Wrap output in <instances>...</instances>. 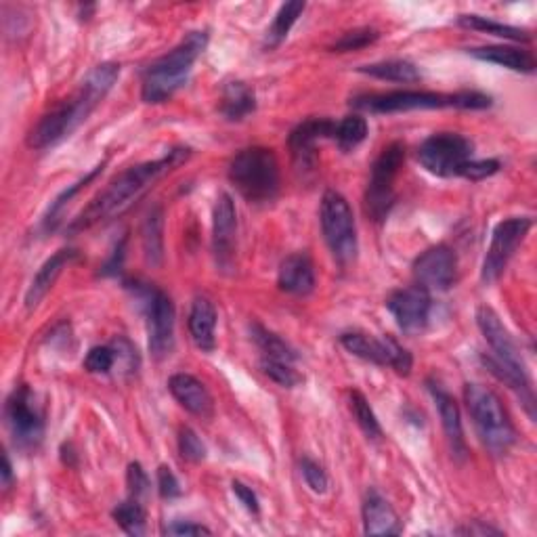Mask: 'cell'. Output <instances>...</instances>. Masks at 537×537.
I'll return each mask as SVG.
<instances>
[{
  "mask_svg": "<svg viewBox=\"0 0 537 537\" xmlns=\"http://www.w3.org/2000/svg\"><path fill=\"white\" fill-rule=\"evenodd\" d=\"M11 483H13V466H11L9 456L5 454V456H3V487L9 489Z\"/></svg>",
  "mask_w": 537,
  "mask_h": 537,
  "instance_id": "obj_48",
  "label": "cell"
},
{
  "mask_svg": "<svg viewBox=\"0 0 537 537\" xmlns=\"http://www.w3.org/2000/svg\"><path fill=\"white\" fill-rule=\"evenodd\" d=\"M164 533L166 535H210L212 531L204 525H198V523H183V521H177L173 525L164 527Z\"/></svg>",
  "mask_w": 537,
  "mask_h": 537,
  "instance_id": "obj_45",
  "label": "cell"
},
{
  "mask_svg": "<svg viewBox=\"0 0 537 537\" xmlns=\"http://www.w3.org/2000/svg\"><path fill=\"white\" fill-rule=\"evenodd\" d=\"M126 485H128V493H131V498L141 502L147 496L149 477H147V472L143 470V466L139 462H133L131 466H128Z\"/></svg>",
  "mask_w": 537,
  "mask_h": 537,
  "instance_id": "obj_41",
  "label": "cell"
},
{
  "mask_svg": "<svg viewBox=\"0 0 537 537\" xmlns=\"http://www.w3.org/2000/svg\"><path fill=\"white\" fill-rule=\"evenodd\" d=\"M235 240H238V212L233 198L223 191L212 212V250L223 271L233 269Z\"/></svg>",
  "mask_w": 537,
  "mask_h": 537,
  "instance_id": "obj_17",
  "label": "cell"
},
{
  "mask_svg": "<svg viewBox=\"0 0 537 537\" xmlns=\"http://www.w3.org/2000/svg\"><path fill=\"white\" fill-rule=\"evenodd\" d=\"M378 30L374 28H357L353 32H347L342 34L336 42H334V51L338 53H349V51H359V49H365L374 45V42L378 40Z\"/></svg>",
  "mask_w": 537,
  "mask_h": 537,
  "instance_id": "obj_37",
  "label": "cell"
},
{
  "mask_svg": "<svg viewBox=\"0 0 537 537\" xmlns=\"http://www.w3.org/2000/svg\"><path fill=\"white\" fill-rule=\"evenodd\" d=\"M76 259H78V250L63 248V250L55 252L51 259L38 269V273L34 275L32 284H30V288L26 292V309L28 311H34L40 305V300L45 298L51 292V288L55 286L61 271Z\"/></svg>",
  "mask_w": 537,
  "mask_h": 537,
  "instance_id": "obj_22",
  "label": "cell"
},
{
  "mask_svg": "<svg viewBox=\"0 0 537 537\" xmlns=\"http://www.w3.org/2000/svg\"><path fill=\"white\" fill-rule=\"evenodd\" d=\"M256 112V95L248 87L246 82H229L223 89V99H221V114L229 122H242L250 114Z\"/></svg>",
  "mask_w": 537,
  "mask_h": 537,
  "instance_id": "obj_26",
  "label": "cell"
},
{
  "mask_svg": "<svg viewBox=\"0 0 537 537\" xmlns=\"http://www.w3.org/2000/svg\"><path fill=\"white\" fill-rule=\"evenodd\" d=\"M143 252L149 265L160 267L164 261V210L154 206L143 223Z\"/></svg>",
  "mask_w": 537,
  "mask_h": 537,
  "instance_id": "obj_27",
  "label": "cell"
},
{
  "mask_svg": "<svg viewBox=\"0 0 537 537\" xmlns=\"http://www.w3.org/2000/svg\"><path fill=\"white\" fill-rule=\"evenodd\" d=\"M458 26L468 28V30H477V32H485L491 36H498L504 40H514V42H529L531 34L525 28H517V26H508L502 24V21L489 19L483 15H460L458 17Z\"/></svg>",
  "mask_w": 537,
  "mask_h": 537,
  "instance_id": "obj_29",
  "label": "cell"
},
{
  "mask_svg": "<svg viewBox=\"0 0 537 537\" xmlns=\"http://www.w3.org/2000/svg\"><path fill=\"white\" fill-rule=\"evenodd\" d=\"M458 275V256L445 244L428 248L414 261V277L418 286L428 292H445L456 282Z\"/></svg>",
  "mask_w": 537,
  "mask_h": 537,
  "instance_id": "obj_16",
  "label": "cell"
},
{
  "mask_svg": "<svg viewBox=\"0 0 537 537\" xmlns=\"http://www.w3.org/2000/svg\"><path fill=\"white\" fill-rule=\"evenodd\" d=\"M340 342L351 355L363 361H370L376 365H389V368H393L401 376H407L412 372L414 359L410 351L403 349L393 336L374 338L361 332H347L340 336Z\"/></svg>",
  "mask_w": 537,
  "mask_h": 537,
  "instance_id": "obj_14",
  "label": "cell"
},
{
  "mask_svg": "<svg viewBox=\"0 0 537 537\" xmlns=\"http://www.w3.org/2000/svg\"><path fill=\"white\" fill-rule=\"evenodd\" d=\"M252 340L256 342V347L261 349L263 359H273V361H286V363H296V351L288 345L286 340L279 338L277 334L269 332L261 324L250 326Z\"/></svg>",
  "mask_w": 537,
  "mask_h": 537,
  "instance_id": "obj_30",
  "label": "cell"
},
{
  "mask_svg": "<svg viewBox=\"0 0 537 537\" xmlns=\"http://www.w3.org/2000/svg\"><path fill=\"white\" fill-rule=\"evenodd\" d=\"M405 162V145L395 141L382 149L372 164V175L365 191V212L376 223H382L395 204V179Z\"/></svg>",
  "mask_w": 537,
  "mask_h": 537,
  "instance_id": "obj_9",
  "label": "cell"
},
{
  "mask_svg": "<svg viewBox=\"0 0 537 537\" xmlns=\"http://www.w3.org/2000/svg\"><path fill=\"white\" fill-rule=\"evenodd\" d=\"M229 181L250 204H269L279 193V162L269 147H248L229 162Z\"/></svg>",
  "mask_w": 537,
  "mask_h": 537,
  "instance_id": "obj_7",
  "label": "cell"
},
{
  "mask_svg": "<svg viewBox=\"0 0 537 537\" xmlns=\"http://www.w3.org/2000/svg\"><path fill=\"white\" fill-rule=\"evenodd\" d=\"M426 384H428V391H431V395L437 403V410L441 416V424H443L445 437L449 441V447H451V451H454V456L458 460H464L466 458V441H464V431H462L460 407H458L456 399L451 397L439 382L428 380Z\"/></svg>",
  "mask_w": 537,
  "mask_h": 537,
  "instance_id": "obj_19",
  "label": "cell"
},
{
  "mask_svg": "<svg viewBox=\"0 0 537 537\" xmlns=\"http://www.w3.org/2000/svg\"><path fill=\"white\" fill-rule=\"evenodd\" d=\"M277 286L294 296H307L315 290V269L307 254L296 252L286 256L279 265L277 273Z\"/></svg>",
  "mask_w": 537,
  "mask_h": 537,
  "instance_id": "obj_21",
  "label": "cell"
},
{
  "mask_svg": "<svg viewBox=\"0 0 537 537\" xmlns=\"http://www.w3.org/2000/svg\"><path fill=\"white\" fill-rule=\"evenodd\" d=\"M363 531L365 535H399L401 521L395 508L378 491H368L363 502Z\"/></svg>",
  "mask_w": 537,
  "mask_h": 537,
  "instance_id": "obj_23",
  "label": "cell"
},
{
  "mask_svg": "<svg viewBox=\"0 0 537 537\" xmlns=\"http://www.w3.org/2000/svg\"><path fill=\"white\" fill-rule=\"evenodd\" d=\"M112 517L124 529V533L133 535V537L145 535L147 514H145V508H143V504L139 500L131 498V500L118 504L114 508V512H112Z\"/></svg>",
  "mask_w": 537,
  "mask_h": 537,
  "instance_id": "obj_34",
  "label": "cell"
},
{
  "mask_svg": "<svg viewBox=\"0 0 537 537\" xmlns=\"http://www.w3.org/2000/svg\"><path fill=\"white\" fill-rule=\"evenodd\" d=\"M261 370L265 376H269L275 384L284 386V389H294L300 382H303V376H300L294 368V363L286 361H273V359H263L261 357Z\"/></svg>",
  "mask_w": 537,
  "mask_h": 537,
  "instance_id": "obj_36",
  "label": "cell"
},
{
  "mask_svg": "<svg viewBox=\"0 0 537 537\" xmlns=\"http://www.w3.org/2000/svg\"><path fill=\"white\" fill-rule=\"evenodd\" d=\"M135 292L145 307L149 351L162 359L175 347V305L170 296L154 286L135 284Z\"/></svg>",
  "mask_w": 537,
  "mask_h": 537,
  "instance_id": "obj_12",
  "label": "cell"
},
{
  "mask_svg": "<svg viewBox=\"0 0 537 537\" xmlns=\"http://www.w3.org/2000/svg\"><path fill=\"white\" fill-rule=\"evenodd\" d=\"M431 292L422 286L401 288L386 300V309L395 317L397 326L407 336H418L426 330L428 317H431Z\"/></svg>",
  "mask_w": 537,
  "mask_h": 537,
  "instance_id": "obj_15",
  "label": "cell"
},
{
  "mask_svg": "<svg viewBox=\"0 0 537 537\" xmlns=\"http://www.w3.org/2000/svg\"><path fill=\"white\" fill-rule=\"evenodd\" d=\"M124 248H126V238H122L118 242V246L114 248L110 261H107L103 267H101V275H116L120 273L122 269V261H124Z\"/></svg>",
  "mask_w": 537,
  "mask_h": 537,
  "instance_id": "obj_46",
  "label": "cell"
},
{
  "mask_svg": "<svg viewBox=\"0 0 537 537\" xmlns=\"http://www.w3.org/2000/svg\"><path fill=\"white\" fill-rule=\"evenodd\" d=\"M120 78L118 63H101L93 68L89 76L84 78L80 89L57 105L53 112L42 116V120L32 128L28 137V145L32 149H49L68 139L78 126L89 120V116L97 110L99 103L114 89V84Z\"/></svg>",
  "mask_w": 537,
  "mask_h": 537,
  "instance_id": "obj_2",
  "label": "cell"
},
{
  "mask_svg": "<svg viewBox=\"0 0 537 537\" xmlns=\"http://www.w3.org/2000/svg\"><path fill=\"white\" fill-rule=\"evenodd\" d=\"M357 110L372 114H399L414 110H487L491 107V97L479 91H458V93H435V91H393L378 95H359L351 101Z\"/></svg>",
  "mask_w": 537,
  "mask_h": 537,
  "instance_id": "obj_5",
  "label": "cell"
},
{
  "mask_svg": "<svg viewBox=\"0 0 537 537\" xmlns=\"http://www.w3.org/2000/svg\"><path fill=\"white\" fill-rule=\"evenodd\" d=\"M168 391L185 407L187 412L200 418H212L214 399L206 384L191 374H175L168 380Z\"/></svg>",
  "mask_w": 537,
  "mask_h": 537,
  "instance_id": "obj_20",
  "label": "cell"
},
{
  "mask_svg": "<svg viewBox=\"0 0 537 537\" xmlns=\"http://www.w3.org/2000/svg\"><path fill=\"white\" fill-rule=\"evenodd\" d=\"M321 231H324L326 244L332 252L334 259L345 267L355 261L357 256V227L355 217L349 202L345 196H340L338 191L330 189L321 198V210H319Z\"/></svg>",
  "mask_w": 537,
  "mask_h": 537,
  "instance_id": "obj_8",
  "label": "cell"
},
{
  "mask_svg": "<svg viewBox=\"0 0 537 537\" xmlns=\"http://www.w3.org/2000/svg\"><path fill=\"white\" fill-rule=\"evenodd\" d=\"M305 7L307 5L300 3V0H294V3H286V5L279 7L271 28L267 30V38H265L269 49H277L279 45H282V42L288 38L292 26L298 21V17L303 15Z\"/></svg>",
  "mask_w": 537,
  "mask_h": 537,
  "instance_id": "obj_31",
  "label": "cell"
},
{
  "mask_svg": "<svg viewBox=\"0 0 537 537\" xmlns=\"http://www.w3.org/2000/svg\"><path fill=\"white\" fill-rule=\"evenodd\" d=\"M361 74L372 76L378 80H386V82H401V84H412L422 80L420 70L414 66L412 61L405 59H389V61H378L372 63V66H363L359 68Z\"/></svg>",
  "mask_w": 537,
  "mask_h": 537,
  "instance_id": "obj_28",
  "label": "cell"
},
{
  "mask_svg": "<svg viewBox=\"0 0 537 537\" xmlns=\"http://www.w3.org/2000/svg\"><path fill=\"white\" fill-rule=\"evenodd\" d=\"M116 363L114 347H93L84 357V370L91 374H107Z\"/></svg>",
  "mask_w": 537,
  "mask_h": 537,
  "instance_id": "obj_39",
  "label": "cell"
},
{
  "mask_svg": "<svg viewBox=\"0 0 537 537\" xmlns=\"http://www.w3.org/2000/svg\"><path fill=\"white\" fill-rule=\"evenodd\" d=\"M300 472H303V479L307 483V487L315 493H326L328 491V475L326 470L321 468L315 460L311 458H303L300 460Z\"/></svg>",
  "mask_w": 537,
  "mask_h": 537,
  "instance_id": "obj_40",
  "label": "cell"
},
{
  "mask_svg": "<svg viewBox=\"0 0 537 537\" xmlns=\"http://www.w3.org/2000/svg\"><path fill=\"white\" fill-rule=\"evenodd\" d=\"M351 412H353L359 428L365 433V437L374 439V441H378L382 437L380 422H378L374 410L370 407V403H368V399H365L363 393L351 391Z\"/></svg>",
  "mask_w": 537,
  "mask_h": 537,
  "instance_id": "obj_35",
  "label": "cell"
},
{
  "mask_svg": "<svg viewBox=\"0 0 537 537\" xmlns=\"http://www.w3.org/2000/svg\"><path fill=\"white\" fill-rule=\"evenodd\" d=\"M208 47V32H189L179 45L158 57L143 70L141 99L145 103H164L187 82L193 63Z\"/></svg>",
  "mask_w": 537,
  "mask_h": 537,
  "instance_id": "obj_4",
  "label": "cell"
},
{
  "mask_svg": "<svg viewBox=\"0 0 537 537\" xmlns=\"http://www.w3.org/2000/svg\"><path fill=\"white\" fill-rule=\"evenodd\" d=\"M468 55H472L475 59H481V61H487V63H496V66L508 68L512 72H523V74L535 72V57L527 49L493 45V47L470 49Z\"/></svg>",
  "mask_w": 537,
  "mask_h": 537,
  "instance_id": "obj_25",
  "label": "cell"
},
{
  "mask_svg": "<svg viewBox=\"0 0 537 537\" xmlns=\"http://www.w3.org/2000/svg\"><path fill=\"white\" fill-rule=\"evenodd\" d=\"M231 489H233V493H235V498L240 500V504H242L248 512L259 514V510H261V506H259V498H256V493L252 491V487L244 485L242 481H233V483H231Z\"/></svg>",
  "mask_w": 537,
  "mask_h": 537,
  "instance_id": "obj_44",
  "label": "cell"
},
{
  "mask_svg": "<svg viewBox=\"0 0 537 537\" xmlns=\"http://www.w3.org/2000/svg\"><path fill=\"white\" fill-rule=\"evenodd\" d=\"M103 168H105V162H101L99 166H95V168L91 170V173H89L87 177H84V179H80L78 183L70 185V189H66V191H61V193H59V196L55 198V202L51 204L49 212L45 214V221H42V227H45V231H55V227H57L59 221H61L63 208L68 206V202H72V198L76 196V193H78L80 189H84L89 183H93V181L103 173Z\"/></svg>",
  "mask_w": 537,
  "mask_h": 537,
  "instance_id": "obj_32",
  "label": "cell"
},
{
  "mask_svg": "<svg viewBox=\"0 0 537 537\" xmlns=\"http://www.w3.org/2000/svg\"><path fill=\"white\" fill-rule=\"evenodd\" d=\"M189 154L191 149L175 147L160 160L143 162L124 170L122 175H118L99 193V196L91 200L87 208L78 214V217L70 223L68 233L74 235L80 231H89L95 225L120 217L122 212H126L139 198H143L147 189L154 187V183H158L164 175H168L170 170L181 166L189 158Z\"/></svg>",
  "mask_w": 537,
  "mask_h": 537,
  "instance_id": "obj_1",
  "label": "cell"
},
{
  "mask_svg": "<svg viewBox=\"0 0 537 537\" xmlns=\"http://www.w3.org/2000/svg\"><path fill=\"white\" fill-rule=\"evenodd\" d=\"M456 533H464V535H502V531H498V529H491V527H487V525H479V523H475V525H468V527H462V529H458Z\"/></svg>",
  "mask_w": 537,
  "mask_h": 537,
  "instance_id": "obj_47",
  "label": "cell"
},
{
  "mask_svg": "<svg viewBox=\"0 0 537 537\" xmlns=\"http://www.w3.org/2000/svg\"><path fill=\"white\" fill-rule=\"evenodd\" d=\"M475 145L458 133H435L428 137L420 149L418 160L435 177H462L464 166L472 160Z\"/></svg>",
  "mask_w": 537,
  "mask_h": 537,
  "instance_id": "obj_11",
  "label": "cell"
},
{
  "mask_svg": "<svg viewBox=\"0 0 537 537\" xmlns=\"http://www.w3.org/2000/svg\"><path fill=\"white\" fill-rule=\"evenodd\" d=\"M5 420L13 443L21 451H36L45 437V414L30 386L21 384L5 403Z\"/></svg>",
  "mask_w": 537,
  "mask_h": 537,
  "instance_id": "obj_10",
  "label": "cell"
},
{
  "mask_svg": "<svg viewBox=\"0 0 537 537\" xmlns=\"http://www.w3.org/2000/svg\"><path fill=\"white\" fill-rule=\"evenodd\" d=\"M477 326L493 351L491 357H483V363L493 376L506 382L510 389L521 397V403L525 405L529 418H535L533 386L517 342H514L510 332L504 328L502 319L491 307L477 309Z\"/></svg>",
  "mask_w": 537,
  "mask_h": 537,
  "instance_id": "obj_3",
  "label": "cell"
},
{
  "mask_svg": "<svg viewBox=\"0 0 537 537\" xmlns=\"http://www.w3.org/2000/svg\"><path fill=\"white\" fill-rule=\"evenodd\" d=\"M498 170H500L498 160H470L462 170V177L470 181H483L491 175H496Z\"/></svg>",
  "mask_w": 537,
  "mask_h": 537,
  "instance_id": "obj_42",
  "label": "cell"
},
{
  "mask_svg": "<svg viewBox=\"0 0 537 537\" xmlns=\"http://www.w3.org/2000/svg\"><path fill=\"white\" fill-rule=\"evenodd\" d=\"M158 491L164 500H175L181 498L183 487L179 483V479L175 477V472L170 470L168 466H160L158 468Z\"/></svg>",
  "mask_w": 537,
  "mask_h": 537,
  "instance_id": "obj_43",
  "label": "cell"
},
{
  "mask_svg": "<svg viewBox=\"0 0 537 537\" xmlns=\"http://www.w3.org/2000/svg\"><path fill=\"white\" fill-rule=\"evenodd\" d=\"M533 227L531 217H512L496 225L491 233V244L487 248L483 269H481V282L493 284L502 277L506 265L510 263L512 254L523 244L529 229Z\"/></svg>",
  "mask_w": 537,
  "mask_h": 537,
  "instance_id": "obj_13",
  "label": "cell"
},
{
  "mask_svg": "<svg viewBox=\"0 0 537 537\" xmlns=\"http://www.w3.org/2000/svg\"><path fill=\"white\" fill-rule=\"evenodd\" d=\"M368 137V120L359 114L342 118L336 122V131H334V141L342 152H351L357 145H361Z\"/></svg>",
  "mask_w": 537,
  "mask_h": 537,
  "instance_id": "obj_33",
  "label": "cell"
},
{
  "mask_svg": "<svg viewBox=\"0 0 537 537\" xmlns=\"http://www.w3.org/2000/svg\"><path fill=\"white\" fill-rule=\"evenodd\" d=\"M336 122L328 118H309L300 122L288 137V147L292 152L294 164L303 170H311L317 162V143L321 139H334Z\"/></svg>",
  "mask_w": 537,
  "mask_h": 537,
  "instance_id": "obj_18",
  "label": "cell"
},
{
  "mask_svg": "<svg viewBox=\"0 0 537 537\" xmlns=\"http://www.w3.org/2000/svg\"><path fill=\"white\" fill-rule=\"evenodd\" d=\"M217 309L206 296H198L193 300L189 311V334L196 347L204 353H212L217 349Z\"/></svg>",
  "mask_w": 537,
  "mask_h": 537,
  "instance_id": "obj_24",
  "label": "cell"
},
{
  "mask_svg": "<svg viewBox=\"0 0 537 537\" xmlns=\"http://www.w3.org/2000/svg\"><path fill=\"white\" fill-rule=\"evenodd\" d=\"M179 451L189 462H204L206 460V445L198 437V433L189 426H183L179 431Z\"/></svg>",
  "mask_w": 537,
  "mask_h": 537,
  "instance_id": "obj_38",
  "label": "cell"
},
{
  "mask_svg": "<svg viewBox=\"0 0 537 537\" xmlns=\"http://www.w3.org/2000/svg\"><path fill=\"white\" fill-rule=\"evenodd\" d=\"M464 401L483 445L493 456L508 454L510 447L517 443V431H514V424L510 422L500 397L483 384L468 382L464 386Z\"/></svg>",
  "mask_w": 537,
  "mask_h": 537,
  "instance_id": "obj_6",
  "label": "cell"
}]
</instances>
